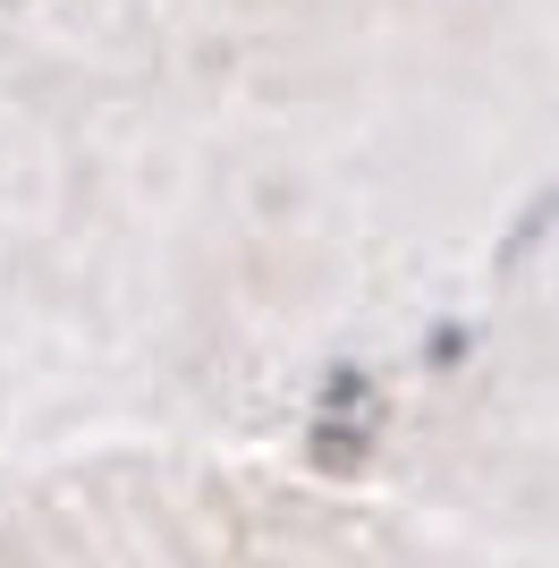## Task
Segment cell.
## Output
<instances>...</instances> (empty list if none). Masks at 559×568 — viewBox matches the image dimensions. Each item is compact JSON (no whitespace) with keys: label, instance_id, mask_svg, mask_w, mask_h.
<instances>
[{"label":"cell","instance_id":"6da1fadb","mask_svg":"<svg viewBox=\"0 0 559 568\" xmlns=\"http://www.w3.org/2000/svg\"><path fill=\"white\" fill-rule=\"evenodd\" d=\"M559 187V0H26L9 272L331 288L500 272Z\"/></svg>","mask_w":559,"mask_h":568}]
</instances>
